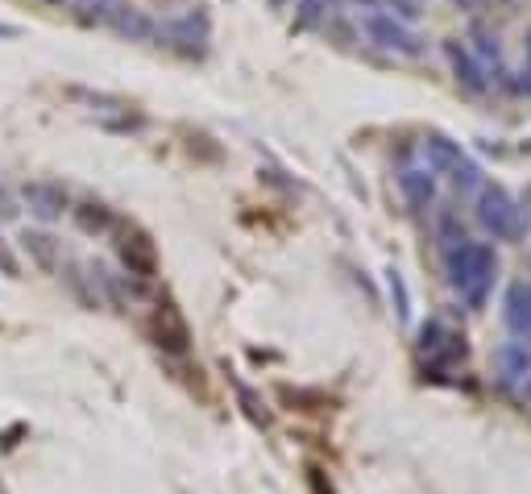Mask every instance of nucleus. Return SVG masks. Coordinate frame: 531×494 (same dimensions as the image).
I'll list each match as a JSON object with an SVG mask.
<instances>
[{
    "label": "nucleus",
    "mask_w": 531,
    "mask_h": 494,
    "mask_svg": "<svg viewBox=\"0 0 531 494\" xmlns=\"http://www.w3.org/2000/svg\"><path fill=\"white\" fill-rule=\"evenodd\" d=\"M104 25H113V30H117L121 38H129V42H146V38H154V21H150L142 9H133V5H121Z\"/></svg>",
    "instance_id": "obj_12"
},
{
    "label": "nucleus",
    "mask_w": 531,
    "mask_h": 494,
    "mask_svg": "<svg viewBox=\"0 0 531 494\" xmlns=\"http://www.w3.org/2000/svg\"><path fill=\"white\" fill-rule=\"evenodd\" d=\"M444 54H449V63H453V71H457V84L465 88V92H486V75H482V67H478V59L461 46V42H444Z\"/></svg>",
    "instance_id": "obj_10"
},
{
    "label": "nucleus",
    "mask_w": 531,
    "mask_h": 494,
    "mask_svg": "<svg viewBox=\"0 0 531 494\" xmlns=\"http://www.w3.org/2000/svg\"><path fill=\"white\" fill-rule=\"evenodd\" d=\"M0 274H9V279H17V274H21V262H17V254L9 250L5 237H0Z\"/></svg>",
    "instance_id": "obj_19"
},
{
    "label": "nucleus",
    "mask_w": 531,
    "mask_h": 494,
    "mask_svg": "<svg viewBox=\"0 0 531 494\" xmlns=\"http://www.w3.org/2000/svg\"><path fill=\"white\" fill-rule=\"evenodd\" d=\"M436 229H440V241L449 245V250H453V245H465V241H469V237H465V229H461V221H457L453 212H444Z\"/></svg>",
    "instance_id": "obj_17"
},
{
    "label": "nucleus",
    "mask_w": 531,
    "mask_h": 494,
    "mask_svg": "<svg viewBox=\"0 0 531 494\" xmlns=\"http://www.w3.org/2000/svg\"><path fill=\"white\" fill-rule=\"evenodd\" d=\"M150 337H154V345L166 349V353H187V345H191L187 324H183V316H179L171 304H158V312L150 316Z\"/></svg>",
    "instance_id": "obj_6"
},
{
    "label": "nucleus",
    "mask_w": 531,
    "mask_h": 494,
    "mask_svg": "<svg viewBox=\"0 0 531 494\" xmlns=\"http://www.w3.org/2000/svg\"><path fill=\"white\" fill-rule=\"evenodd\" d=\"M274 5H283V0H274Z\"/></svg>",
    "instance_id": "obj_26"
},
{
    "label": "nucleus",
    "mask_w": 531,
    "mask_h": 494,
    "mask_svg": "<svg viewBox=\"0 0 531 494\" xmlns=\"http://www.w3.org/2000/svg\"><path fill=\"white\" fill-rule=\"evenodd\" d=\"M498 5H507V0H498Z\"/></svg>",
    "instance_id": "obj_25"
},
{
    "label": "nucleus",
    "mask_w": 531,
    "mask_h": 494,
    "mask_svg": "<svg viewBox=\"0 0 531 494\" xmlns=\"http://www.w3.org/2000/svg\"><path fill=\"white\" fill-rule=\"evenodd\" d=\"M17 204H13V196H9V191H5V183H0V221H17Z\"/></svg>",
    "instance_id": "obj_20"
},
{
    "label": "nucleus",
    "mask_w": 531,
    "mask_h": 494,
    "mask_svg": "<svg viewBox=\"0 0 531 494\" xmlns=\"http://www.w3.org/2000/svg\"><path fill=\"white\" fill-rule=\"evenodd\" d=\"M390 291L399 295V316H407V287H403V279H399V270H390Z\"/></svg>",
    "instance_id": "obj_21"
},
{
    "label": "nucleus",
    "mask_w": 531,
    "mask_h": 494,
    "mask_svg": "<svg viewBox=\"0 0 531 494\" xmlns=\"http://www.w3.org/2000/svg\"><path fill=\"white\" fill-rule=\"evenodd\" d=\"M494 362H498L502 378H527L531 374V349H527V341H507L494 353Z\"/></svg>",
    "instance_id": "obj_15"
},
{
    "label": "nucleus",
    "mask_w": 531,
    "mask_h": 494,
    "mask_svg": "<svg viewBox=\"0 0 531 494\" xmlns=\"http://www.w3.org/2000/svg\"><path fill=\"white\" fill-rule=\"evenodd\" d=\"M21 204L30 208V216H34V221H42V225L63 221V212H71L67 187L54 183V179H30V183H21Z\"/></svg>",
    "instance_id": "obj_3"
},
{
    "label": "nucleus",
    "mask_w": 531,
    "mask_h": 494,
    "mask_svg": "<svg viewBox=\"0 0 531 494\" xmlns=\"http://www.w3.org/2000/svg\"><path fill=\"white\" fill-rule=\"evenodd\" d=\"M71 221H75L79 233H88V237H104L108 229L117 225V221H113V208L100 204V200H83V204H75V208H71Z\"/></svg>",
    "instance_id": "obj_11"
},
{
    "label": "nucleus",
    "mask_w": 531,
    "mask_h": 494,
    "mask_svg": "<svg viewBox=\"0 0 531 494\" xmlns=\"http://www.w3.org/2000/svg\"><path fill=\"white\" fill-rule=\"evenodd\" d=\"M154 38H166L171 46H195V42H204L208 38V21L204 17H179V21H166V25H154Z\"/></svg>",
    "instance_id": "obj_9"
},
{
    "label": "nucleus",
    "mask_w": 531,
    "mask_h": 494,
    "mask_svg": "<svg viewBox=\"0 0 531 494\" xmlns=\"http://www.w3.org/2000/svg\"><path fill=\"white\" fill-rule=\"evenodd\" d=\"M71 5L83 13V21H108L125 0H71Z\"/></svg>",
    "instance_id": "obj_16"
},
{
    "label": "nucleus",
    "mask_w": 531,
    "mask_h": 494,
    "mask_svg": "<svg viewBox=\"0 0 531 494\" xmlns=\"http://www.w3.org/2000/svg\"><path fill=\"white\" fill-rule=\"evenodd\" d=\"M473 38H478V54H482V59H494L498 63V38L490 34V30H482V25H473Z\"/></svg>",
    "instance_id": "obj_18"
},
{
    "label": "nucleus",
    "mask_w": 531,
    "mask_h": 494,
    "mask_svg": "<svg viewBox=\"0 0 531 494\" xmlns=\"http://www.w3.org/2000/svg\"><path fill=\"white\" fill-rule=\"evenodd\" d=\"M386 5H390V9H395L399 17H407V21H415V17H419V9H415V0H386Z\"/></svg>",
    "instance_id": "obj_22"
},
{
    "label": "nucleus",
    "mask_w": 531,
    "mask_h": 494,
    "mask_svg": "<svg viewBox=\"0 0 531 494\" xmlns=\"http://www.w3.org/2000/svg\"><path fill=\"white\" fill-rule=\"evenodd\" d=\"M507 324L519 337H531V283H515L507 291Z\"/></svg>",
    "instance_id": "obj_14"
},
{
    "label": "nucleus",
    "mask_w": 531,
    "mask_h": 494,
    "mask_svg": "<svg viewBox=\"0 0 531 494\" xmlns=\"http://www.w3.org/2000/svg\"><path fill=\"white\" fill-rule=\"evenodd\" d=\"M494 274H498V258H494L490 245L465 241V245H453L449 250V279L469 299V308L486 304V295L494 287Z\"/></svg>",
    "instance_id": "obj_1"
},
{
    "label": "nucleus",
    "mask_w": 531,
    "mask_h": 494,
    "mask_svg": "<svg viewBox=\"0 0 531 494\" xmlns=\"http://www.w3.org/2000/svg\"><path fill=\"white\" fill-rule=\"evenodd\" d=\"M117 254H121V262H125V270L133 274V279L146 283V279L158 274V250H154V241L142 229H121Z\"/></svg>",
    "instance_id": "obj_5"
},
{
    "label": "nucleus",
    "mask_w": 531,
    "mask_h": 494,
    "mask_svg": "<svg viewBox=\"0 0 531 494\" xmlns=\"http://www.w3.org/2000/svg\"><path fill=\"white\" fill-rule=\"evenodd\" d=\"M424 158H428V171L432 175H453L461 162H465L461 146L453 142V137H444V133H432L428 137V142H424Z\"/></svg>",
    "instance_id": "obj_8"
},
{
    "label": "nucleus",
    "mask_w": 531,
    "mask_h": 494,
    "mask_svg": "<svg viewBox=\"0 0 531 494\" xmlns=\"http://www.w3.org/2000/svg\"><path fill=\"white\" fill-rule=\"evenodd\" d=\"M523 75L531 79V34H527V67H523Z\"/></svg>",
    "instance_id": "obj_24"
},
{
    "label": "nucleus",
    "mask_w": 531,
    "mask_h": 494,
    "mask_svg": "<svg viewBox=\"0 0 531 494\" xmlns=\"http://www.w3.org/2000/svg\"><path fill=\"white\" fill-rule=\"evenodd\" d=\"M399 187H403V196H407V204H411L415 212H424V208L436 200V179H432V171L411 167V171L399 175Z\"/></svg>",
    "instance_id": "obj_13"
},
{
    "label": "nucleus",
    "mask_w": 531,
    "mask_h": 494,
    "mask_svg": "<svg viewBox=\"0 0 531 494\" xmlns=\"http://www.w3.org/2000/svg\"><path fill=\"white\" fill-rule=\"evenodd\" d=\"M478 221L498 241H519L523 237V212L515 208V200L498 183H486L478 191Z\"/></svg>",
    "instance_id": "obj_2"
},
{
    "label": "nucleus",
    "mask_w": 531,
    "mask_h": 494,
    "mask_svg": "<svg viewBox=\"0 0 531 494\" xmlns=\"http://www.w3.org/2000/svg\"><path fill=\"white\" fill-rule=\"evenodd\" d=\"M361 30H366L382 50H395V54H407V59H415V54H424V42H419L403 21H395L390 13H366L361 17Z\"/></svg>",
    "instance_id": "obj_4"
},
{
    "label": "nucleus",
    "mask_w": 531,
    "mask_h": 494,
    "mask_svg": "<svg viewBox=\"0 0 531 494\" xmlns=\"http://www.w3.org/2000/svg\"><path fill=\"white\" fill-rule=\"evenodd\" d=\"M21 250L50 274L63 270V250H59V241H54V233H46V229H25L21 233Z\"/></svg>",
    "instance_id": "obj_7"
},
{
    "label": "nucleus",
    "mask_w": 531,
    "mask_h": 494,
    "mask_svg": "<svg viewBox=\"0 0 531 494\" xmlns=\"http://www.w3.org/2000/svg\"><path fill=\"white\" fill-rule=\"evenodd\" d=\"M523 403H527V407H531V374H527V378H523Z\"/></svg>",
    "instance_id": "obj_23"
}]
</instances>
